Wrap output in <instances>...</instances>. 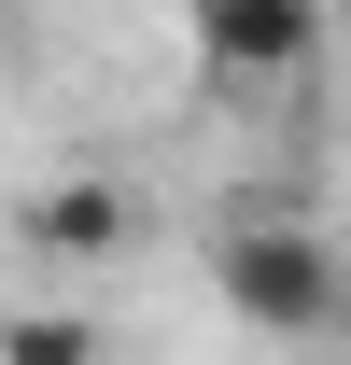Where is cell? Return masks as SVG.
Here are the masks:
<instances>
[{
  "label": "cell",
  "instance_id": "1",
  "mask_svg": "<svg viewBox=\"0 0 351 365\" xmlns=\"http://www.w3.org/2000/svg\"><path fill=\"white\" fill-rule=\"evenodd\" d=\"M337 253L309 225H225L211 239V295H225V323H253V337H337Z\"/></svg>",
  "mask_w": 351,
  "mask_h": 365
},
{
  "label": "cell",
  "instance_id": "2",
  "mask_svg": "<svg viewBox=\"0 0 351 365\" xmlns=\"http://www.w3.org/2000/svg\"><path fill=\"white\" fill-rule=\"evenodd\" d=\"M183 29H197V71L225 98H267V85H309L323 0H183Z\"/></svg>",
  "mask_w": 351,
  "mask_h": 365
},
{
  "label": "cell",
  "instance_id": "3",
  "mask_svg": "<svg viewBox=\"0 0 351 365\" xmlns=\"http://www.w3.org/2000/svg\"><path fill=\"white\" fill-rule=\"evenodd\" d=\"M14 225H29V253H113V239H127V197H113V182H43Z\"/></svg>",
  "mask_w": 351,
  "mask_h": 365
},
{
  "label": "cell",
  "instance_id": "4",
  "mask_svg": "<svg viewBox=\"0 0 351 365\" xmlns=\"http://www.w3.org/2000/svg\"><path fill=\"white\" fill-rule=\"evenodd\" d=\"M0 365H98V337L71 309H14V323H0Z\"/></svg>",
  "mask_w": 351,
  "mask_h": 365
},
{
  "label": "cell",
  "instance_id": "5",
  "mask_svg": "<svg viewBox=\"0 0 351 365\" xmlns=\"http://www.w3.org/2000/svg\"><path fill=\"white\" fill-rule=\"evenodd\" d=\"M337 337H351V281H337Z\"/></svg>",
  "mask_w": 351,
  "mask_h": 365
}]
</instances>
